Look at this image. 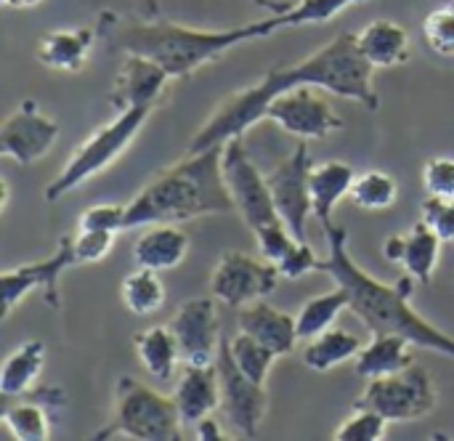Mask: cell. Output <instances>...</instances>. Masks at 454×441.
<instances>
[{"mask_svg":"<svg viewBox=\"0 0 454 441\" xmlns=\"http://www.w3.org/2000/svg\"><path fill=\"white\" fill-rule=\"evenodd\" d=\"M372 75L375 67L359 51L356 32H340L306 59L290 67H274L258 83L226 96L221 106L192 136L186 152H205L213 146H223L229 138L245 136L255 122L266 117V109L277 96L301 85L322 88L333 96L356 101L375 112L380 106V98Z\"/></svg>","mask_w":454,"mask_h":441,"instance_id":"1","label":"cell"},{"mask_svg":"<svg viewBox=\"0 0 454 441\" xmlns=\"http://www.w3.org/2000/svg\"><path fill=\"white\" fill-rule=\"evenodd\" d=\"M327 237L330 256L322 258L319 272H327L338 287L348 293V309L364 322L372 335L394 333L407 338L412 346L436 351L454 359V338L420 317L412 306V287L415 277L407 274L399 282L388 285L367 274L351 256H348V232L346 226L330 224L322 229Z\"/></svg>","mask_w":454,"mask_h":441,"instance_id":"2","label":"cell"},{"mask_svg":"<svg viewBox=\"0 0 454 441\" xmlns=\"http://www.w3.org/2000/svg\"><path fill=\"white\" fill-rule=\"evenodd\" d=\"M223 146L186 152L160 170L125 205V229L152 224H184L202 216L234 213V200L223 181Z\"/></svg>","mask_w":454,"mask_h":441,"instance_id":"3","label":"cell"},{"mask_svg":"<svg viewBox=\"0 0 454 441\" xmlns=\"http://www.w3.org/2000/svg\"><path fill=\"white\" fill-rule=\"evenodd\" d=\"M279 29H282L279 13H269L266 19L231 29H197V27H184L157 19V21L125 27L117 43L125 53L146 56L160 67H165L173 80H181L202 69L205 64L221 59L231 48L253 40H266Z\"/></svg>","mask_w":454,"mask_h":441,"instance_id":"4","label":"cell"},{"mask_svg":"<svg viewBox=\"0 0 454 441\" xmlns=\"http://www.w3.org/2000/svg\"><path fill=\"white\" fill-rule=\"evenodd\" d=\"M152 112L154 109H125V112H117L114 120L98 125L88 138H82L74 146L61 173L45 186V200L56 202L67 197L69 192H74L77 186H82L85 181H90L93 176L104 173L109 165H114L125 154V149L133 144V138L141 133Z\"/></svg>","mask_w":454,"mask_h":441,"instance_id":"5","label":"cell"},{"mask_svg":"<svg viewBox=\"0 0 454 441\" xmlns=\"http://www.w3.org/2000/svg\"><path fill=\"white\" fill-rule=\"evenodd\" d=\"M181 415L173 397H165L146 383L122 375L114 383V413L112 423L96 431V439L176 441L181 439Z\"/></svg>","mask_w":454,"mask_h":441,"instance_id":"6","label":"cell"},{"mask_svg":"<svg viewBox=\"0 0 454 441\" xmlns=\"http://www.w3.org/2000/svg\"><path fill=\"white\" fill-rule=\"evenodd\" d=\"M436 402L439 391L431 373L415 362L396 375L370 381L356 405L372 407L388 423H415L431 415L436 410Z\"/></svg>","mask_w":454,"mask_h":441,"instance_id":"7","label":"cell"},{"mask_svg":"<svg viewBox=\"0 0 454 441\" xmlns=\"http://www.w3.org/2000/svg\"><path fill=\"white\" fill-rule=\"evenodd\" d=\"M221 165H223V181H226L229 194L234 200V208L253 234L269 224H274V221H282V216L274 205L269 181L253 165L242 136L229 138L223 144V162Z\"/></svg>","mask_w":454,"mask_h":441,"instance_id":"8","label":"cell"},{"mask_svg":"<svg viewBox=\"0 0 454 441\" xmlns=\"http://www.w3.org/2000/svg\"><path fill=\"white\" fill-rule=\"evenodd\" d=\"M279 269L266 261L255 258L242 250H229L218 258L213 277H210V295L223 301L229 309H242L247 303L263 301L277 290Z\"/></svg>","mask_w":454,"mask_h":441,"instance_id":"9","label":"cell"},{"mask_svg":"<svg viewBox=\"0 0 454 441\" xmlns=\"http://www.w3.org/2000/svg\"><path fill=\"white\" fill-rule=\"evenodd\" d=\"M215 373H218V383H221V407H223L226 421L245 439H255L261 434V423L269 410L266 383H258L239 370V365L234 362L229 338L221 341Z\"/></svg>","mask_w":454,"mask_h":441,"instance_id":"10","label":"cell"},{"mask_svg":"<svg viewBox=\"0 0 454 441\" xmlns=\"http://www.w3.org/2000/svg\"><path fill=\"white\" fill-rule=\"evenodd\" d=\"M69 266H77V258H74V248H72V234H64L48 258L32 261V264L16 266V269H5L0 277L3 317H11L13 309L35 290H43V298L51 309H59L61 306L59 280Z\"/></svg>","mask_w":454,"mask_h":441,"instance_id":"11","label":"cell"},{"mask_svg":"<svg viewBox=\"0 0 454 441\" xmlns=\"http://www.w3.org/2000/svg\"><path fill=\"white\" fill-rule=\"evenodd\" d=\"M319 91L322 88L301 85V88H293V91L277 96L266 109V120L277 122L282 130H287L303 141L327 138L330 133L343 130L346 120L333 109V104Z\"/></svg>","mask_w":454,"mask_h":441,"instance_id":"12","label":"cell"},{"mask_svg":"<svg viewBox=\"0 0 454 441\" xmlns=\"http://www.w3.org/2000/svg\"><path fill=\"white\" fill-rule=\"evenodd\" d=\"M311 168H314V160H311L309 144L301 138L298 146L290 152V157H285L271 173H266L274 205H277L282 221L290 226V232L298 240H306V224L314 216L311 186H309Z\"/></svg>","mask_w":454,"mask_h":441,"instance_id":"13","label":"cell"},{"mask_svg":"<svg viewBox=\"0 0 454 441\" xmlns=\"http://www.w3.org/2000/svg\"><path fill=\"white\" fill-rule=\"evenodd\" d=\"M170 330L178 341L184 365H194V367L215 365L223 338H221V325H218L213 295L184 301L170 322Z\"/></svg>","mask_w":454,"mask_h":441,"instance_id":"14","label":"cell"},{"mask_svg":"<svg viewBox=\"0 0 454 441\" xmlns=\"http://www.w3.org/2000/svg\"><path fill=\"white\" fill-rule=\"evenodd\" d=\"M59 133V122L51 120L35 98H27L0 128V154L16 165H35L53 149Z\"/></svg>","mask_w":454,"mask_h":441,"instance_id":"15","label":"cell"},{"mask_svg":"<svg viewBox=\"0 0 454 441\" xmlns=\"http://www.w3.org/2000/svg\"><path fill=\"white\" fill-rule=\"evenodd\" d=\"M170 80L173 77L168 75V69L160 67L157 61L138 56V53H128V59L122 61V67L114 75V83L109 88V104L117 112L157 109L160 101L165 98Z\"/></svg>","mask_w":454,"mask_h":441,"instance_id":"16","label":"cell"},{"mask_svg":"<svg viewBox=\"0 0 454 441\" xmlns=\"http://www.w3.org/2000/svg\"><path fill=\"white\" fill-rule=\"evenodd\" d=\"M442 237L420 218L407 234H391L383 242V256L391 264L404 266L420 285H431L439 258H442Z\"/></svg>","mask_w":454,"mask_h":441,"instance_id":"17","label":"cell"},{"mask_svg":"<svg viewBox=\"0 0 454 441\" xmlns=\"http://www.w3.org/2000/svg\"><path fill=\"white\" fill-rule=\"evenodd\" d=\"M258 250L266 261H271L285 280H301L311 272H319L322 258L306 240H298L285 221H274L255 232Z\"/></svg>","mask_w":454,"mask_h":441,"instance_id":"18","label":"cell"},{"mask_svg":"<svg viewBox=\"0 0 454 441\" xmlns=\"http://www.w3.org/2000/svg\"><path fill=\"white\" fill-rule=\"evenodd\" d=\"M237 325H239V333L253 335L255 341L269 346L277 357L293 354V349L298 343L295 317L269 306L266 301H255V303L242 306L237 314Z\"/></svg>","mask_w":454,"mask_h":441,"instance_id":"19","label":"cell"},{"mask_svg":"<svg viewBox=\"0 0 454 441\" xmlns=\"http://www.w3.org/2000/svg\"><path fill=\"white\" fill-rule=\"evenodd\" d=\"M173 402L178 407L184 426H197L202 418L213 415L215 407H221V383L215 365L213 367H194L184 365V373L178 375Z\"/></svg>","mask_w":454,"mask_h":441,"instance_id":"20","label":"cell"},{"mask_svg":"<svg viewBox=\"0 0 454 441\" xmlns=\"http://www.w3.org/2000/svg\"><path fill=\"white\" fill-rule=\"evenodd\" d=\"M189 234L178 224H152L133 242V264L138 269L170 272L189 256Z\"/></svg>","mask_w":454,"mask_h":441,"instance_id":"21","label":"cell"},{"mask_svg":"<svg viewBox=\"0 0 454 441\" xmlns=\"http://www.w3.org/2000/svg\"><path fill=\"white\" fill-rule=\"evenodd\" d=\"M96 43L93 27H74V29H51L37 43V61L56 72H80L90 56Z\"/></svg>","mask_w":454,"mask_h":441,"instance_id":"22","label":"cell"},{"mask_svg":"<svg viewBox=\"0 0 454 441\" xmlns=\"http://www.w3.org/2000/svg\"><path fill=\"white\" fill-rule=\"evenodd\" d=\"M356 45L375 69H391L410 61V32L394 19H372L356 32Z\"/></svg>","mask_w":454,"mask_h":441,"instance_id":"23","label":"cell"},{"mask_svg":"<svg viewBox=\"0 0 454 441\" xmlns=\"http://www.w3.org/2000/svg\"><path fill=\"white\" fill-rule=\"evenodd\" d=\"M354 168L348 162L340 160H327V162H314L311 168V208H314V218L322 224V229H327L333 221V213L338 208V202L343 197H348L351 186H354Z\"/></svg>","mask_w":454,"mask_h":441,"instance_id":"24","label":"cell"},{"mask_svg":"<svg viewBox=\"0 0 454 441\" xmlns=\"http://www.w3.org/2000/svg\"><path fill=\"white\" fill-rule=\"evenodd\" d=\"M410 341L394 333H383V335H372V341L359 351L356 357V375L375 381V378H388L396 375L402 370H407L410 365H415L412 351H410Z\"/></svg>","mask_w":454,"mask_h":441,"instance_id":"25","label":"cell"},{"mask_svg":"<svg viewBox=\"0 0 454 441\" xmlns=\"http://www.w3.org/2000/svg\"><path fill=\"white\" fill-rule=\"evenodd\" d=\"M43 367H45V346H43V341H35V338L32 341H24L3 362V370H0V394L5 399L27 397L32 391V386L37 383Z\"/></svg>","mask_w":454,"mask_h":441,"instance_id":"26","label":"cell"},{"mask_svg":"<svg viewBox=\"0 0 454 441\" xmlns=\"http://www.w3.org/2000/svg\"><path fill=\"white\" fill-rule=\"evenodd\" d=\"M133 349H136V357H138L141 367L157 381H170L178 362H181L178 341H176L173 330L162 327V325H154L149 330L136 333Z\"/></svg>","mask_w":454,"mask_h":441,"instance_id":"27","label":"cell"},{"mask_svg":"<svg viewBox=\"0 0 454 441\" xmlns=\"http://www.w3.org/2000/svg\"><path fill=\"white\" fill-rule=\"evenodd\" d=\"M362 349L364 346H362L359 335H354L343 327H330L327 333L309 341V346L303 349V365L314 373H330V370L356 359Z\"/></svg>","mask_w":454,"mask_h":441,"instance_id":"28","label":"cell"},{"mask_svg":"<svg viewBox=\"0 0 454 441\" xmlns=\"http://www.w3.org/2000/svg\"><path fill=\"white\" fill-rule=\"evenodd\" d=\"M53 391H43V402H37L40 397L35 394V399L29 402H19V405H8L3 410V426L5 431L19 441H45L51 439V415H48V405Z\"/></svg>","mask_w":454,"mask_h":441,"instance_id":"29","label":"cell"},{"mask_svg":"<svg viewBox=\"0 0 454 441\" xmlns=\"http://www.w3.org/2000/svg\"><path fill=\"white\" fill-rule=\"evenodd\" d=\"M348 309V293L343 287H335L333 293L325 295H314L309 298L301 311L295 314V325H298V341H314L317 335L327 333L335 319L340 317V311Z\"/></svg>","mask_w":454,"mask_h":441,"instance_id":"30","label":"cell"},{"mask_svg":"<svg viewBox=\"0 0 454 441\" xmlns=\"http://www.w3.org/2000/svg\"><path fill=\"white\" fill-rule=\"evenodd\" d=\"M120 298H122V306L136 317L157 314L165 303V285L160 280V272L136 266V272L122 280Z\"/></svg>","mask_w":454,"mask_h":441,"instance_id":"31","label":"cell"},{"mask_svg":"<svg viewBox=\"0 0 454 441\" xmlns=\"http://www.w3.org/2000/svg\"><path fill=\"white\" fill-rule=\"evenodd\" d=\"M348 200L359 210H391L399 200V184L383 170H367L354 178Z\"/></svg>","mask_w":454,"mask_h":441,"instance_id":"32","label":"cell"},{"mask_svg":"<svg viewBox=\"0 0 454 441\" xmlns=\"http://www.w3.org/2000/svg\"><path fill=\"white\" fill-rule=\"evenodd\" d=\"M229 343H231V354H234V362L239 365V370L247 378H253L258 383H266L277 354L269 346H263L261 341H255L253 335H247V333H239L237 338H229Z\"/></svg>","mask_w":454,"mask_h":441,"instance_id":"33","label":"cell"},{"mask_svg":"<svg viewBox=\"0 0 454 441\" xmlns=\"http://www.w3.org/2000/svg\"><path fill=\"white\" fill-rule=\"evenodd\" d=\"M359 3L364 0H301V3H293L287 13H279V21H282V29L306 27V24H327Z\"/></svg>","mask_w":454,"mask_h":441,"instance_id":"34","label":"cell"},{"mask_svg":"<svg viewBox=\"0 0 454 441\" xmlns=\"http://www.w3.org/2000/svg\"><path fill=\"white\" fill-rule=\"evenodd\" d=\"M388 421L375 413L372 407L356 405L354 413L333 431V439L338 441H380L386 439Z\"/></svg>","mask_w":454,"mask_h":441,"instance_id":"35","label":"cell"},{"mask_svg":"<svg viewBox=\"0 0 454 441\" xmlns=\"http://www.w3.org/2000/svg\"><path fill=\"white\" fill-rule=\"evenodd\" d=\"M426 43L434 53L454 59V0L447 5L434 8L423 21Z\"/></svg>","mask_w":454,"mask_h":441,"instance_id":"36","label":"cell"},{"mask_svg":"<svg viewBox=\"0 0 454 441\" xmlns=\"http://www.w3.org/2000/svg\"><path fill=\"white\" fill-rule=\"evenodd\" d=\"M117 232H101V229H77L72 234V248L77 264H98L106 258L114 248Z\"/></svg>","mask_w":454,"mask_h":441,"instance_id":"37","label":"cell"},{"mask_svg":"<svg viewBox=\"0 0 454 441\" xmlns=\"http://www.w3.org/2000/svg\"><path fill=\"white\" fill-rule=\"evenodd\" d=\"M423 186L428 197L454 200V157L436 154L423 165Z\"/></svg>","mask_w":454,"mask_h":441,"instance_id":"38","label":"cell"},{"mask_svg":"<svg viewBox=\"0 0 454 441\" xmlns=\"http://www.w3.org/2000/svg\"><path fill=\"white\" fill-rule=\"evenodd\" d=\"M420 218L442 237V242L454 245V200L426 197L420 208Z\"/></svg>","mask_w":454,"mask_h":441,"instance_id":"39","label":"cell"},{"mask_svg":"<svg viewBox=\"0 0 454 441\" xmlns=\"http://www.w3.org/2000/svg\"><path fill=\"white\" fill-rule=\"evenodd\" d=\"M77 229H101L120 234L125 229V205H90L77 218Z\"/></svg>","mask_w":454,"mask_h":441,"instance_id":"40","label":"cell"},{"mask_svg":"<svg viewBox=\"0 0 454 441\" xmlns=\"http://www.w3.org/2000/svg\"><path fill=\"white\" fill-rule=\"evenodd\" d=\"M194 437L202 441H213V439H223V431H221V426H218V421H213L210 415L207 418H202L197 426H194Z\"/></svg>","mask_w":454,"mask_h":441,"instance_id":"41","label":"cell"},{"mask_svg":"<svg viewBox=\"0 0 454 441\" xmlns=\"http://www.w3.org/2000/svg\"><path fill=\"white\" fill-rule=\"evenodd\" d=\"M250 3L261 5L269 13H287L293 8V3H287V0H250Z\"/></svg>","mask_w":454,"mask_h":441,"instance_id":"42","label":"cell"},{"mask_svg":"<svg viewBox=\"0 0 454 441\" xmlns=\"http://www.w3.org/2000/svg\"><path fill=\"white\" fill-rule=\"evenodd\" d=\"M43 0H3L5 8H13V11H29L35 5H40Z\"/></svg>","mask_w":454,"mask_h":441,"instance_id":"43","label":"cell"},{"mask_svg":"<svg viewBox=\"0 0 454 441\" xmlns=\"http://www.w3.org/2000/svg\"><path fill=\"white\" fill-rule=\"evenodd\" d=\"M0 189H3V208H8V197H11V194H8V184L0 181Z\"/></svg>","mask_w":454,"mask_h":441,"instance_id":"44","label":"cell"}]
</instances>
